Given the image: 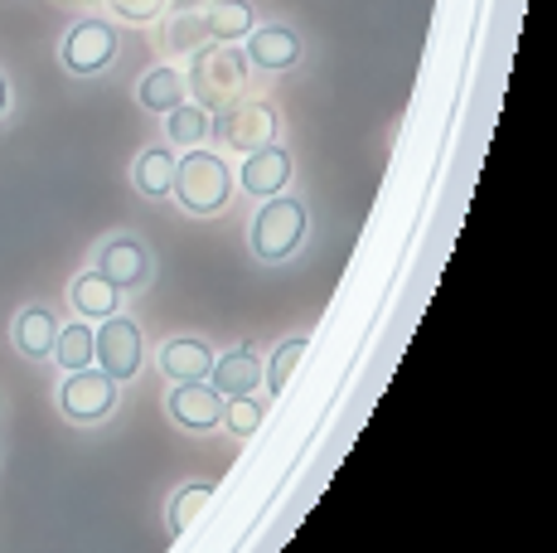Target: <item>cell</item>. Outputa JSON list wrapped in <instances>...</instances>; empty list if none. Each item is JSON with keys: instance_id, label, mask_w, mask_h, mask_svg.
I'll return each instance as SVG.
<instances>
[{"instance_id": "cell-1", "label": "cell", "mask_w": 557, "mask_h": 553, "mask_svg": "<svg viewBox=\"0 0 557 553\" xmlns=\"http://www.w3.org/2000/svg\"><path fill=\"white\" fill-rule=\"evenodd\" d=\"M170 195L180 199L185 214L209 219L233 199V170L223 165V156L203 151V146H189L175 161V185H170Z\"/></svg>"}, {"instance_id": "cell-2", "label": "cell", "mask_w": 557, "mask_h": 553, "mask_svg": "<svg viewBox=\"0 0 557 553\" xmlns=\"http://www.w3.org/2000/svg\"><path fill=\"white\" fill-rule=\"evenodd\" d=\"M248 73H252L248 54H238L233 45L199 49L185 88H189V98H199L203 112H223V108H233V102L248 98Z\"/></svg>"}, {"instance_id": "cell-3", "label": "cell", "mask_w": 557, "mask_h": 553, "mask_svg": "<svg viewBox=\"0 0 557 553\" xmlns=\"http://www.w3.org/2000/svg\"><path fill=\"white\" fill-rule=\"evenodd\" d=\"M306 229H310V214H306L301 199L272 195L262 209H257L248 243H252V253H257L262 262H286V258H292V253L306 243Z\"/></svg>"}, {"instance_id": "cell-4", "label": "cell", "mask_w": 557, "mask_h": 553, "mask_svg": "<svg viewBox=\"0 0 557 553\" xmlns=\"http://www.w3.org/2000/svg\"><path fill=\"white\" fill-rule=\"evenodd\" d=\"M92 365L102 369L112 384H132L146 365V335L132 316H107L92 325Z\"/></svg>"}, {"instance_id": "cell-5", "label": "cell", "mask_w": 557, "mask_h": 553, "mask_svg": "<svg viewBox=\"0 0 557 553\" xmlns=\"http://www.w3.org/2000/svg\"><path fill=\"white\" fill-rule=\"evenodd\" d=\"M116 49H122V35H116L112 20H73L59 45V63L73 78H98L116 63Z\"/></svg>"}, {"instance_id": "cell-6", "label": "cell", "mask_w": 557, "mask_h": 553, "mask_svg": "<svg viewBox=\"0 0 557 553\" xmlns=\"http://www.w3.org/2000/svg\"><path fill=\"white\" fill-rule=\"evenodd\" d=\"M116 389L122 384H112L98 365H88V369L63 374L53 398H59V413L73 422V428H98V422H107L116 413Z\"/></svg>"}, {"instance_id": "cell-7", "label": "cell", "mask_w": 557, "mask_h": 553, "mask_svg": "<svg viewBox=\"0 0 557 553\" xmlns=\"http://www.w3.org/2000/svg\"><path fill=\"white\" fill-rule=\"evenodd\" d=\"M92 268H98L116 292H141V286L151 282L156 262H151V248H146L136 233H116V238H107L102 248L92 253Z\"/></svg>"}, {"instance_id": "cell-8", "label": "cell", "mask_w": 557, "mask_h": 553, "mask_svg": "<svg viewBox=\"0 0 557 553\" xmlns=\"http://www.w3.org/2000/svg\"><path fill=\"white\" fill-rule=\"evenodd\" d=\"M165 413L180 422L185 432H209L223 422V393L209 384V379H195V384H175L165 398Z\"/></svg>"}, {"instance_id": "cell-9", "label": "cell", "mask_w": 557, "mask_h": 553, "mask_svg": "<svg viewBox=\"0 0 557 553\" xmlns=\"http://www.w3.org/2000/svg\"><path fill=\"white\" fill-rule=\"evenodd\" d=\"M219 136L238 151H262L276 136V112L267 102H233L219 112Z\"/></svg>"}, {"instance_id": "cell-10", "label": "cell", "mask_w": 557, "mask_h": 553, "mask_svg": "<svg viewBox=\"0 0 557 553\" xmlns=\"http://www.w3.org/2000/svg\"><path fill=\"white\" fill-rule=\"evenodd\" d=\"M59 316L49 311V306H20L15 321H10V345H15L20 359H29V365H45L53 355V340H59Z\"/></svg>"}, {"instance_id": "cell-11", "label": "cell", "mask_w": 557, "mask_h": 553, "mask_svg": "<svg viewBox=\"0 0 557 553\" xmlns=\"http://www.w3.org/2000/svg\"><path fill=\"white\" fill-rule=\"evenodd\" d=\"M248 63L262 73H282V69H296L301 63V35L286 25H252L248 35Z\"/></svg>"}, {"instance_id": "cell-12", "label": "cell", "mask_w": 557, "mask_h": 553, "mask_svg": "<svg viewBox=\"0 0 557 553\" xmlns=\"http://www.w3.org/2000/svg\"><path fill=\"white\" fill-rule=\"evenodd\" d=\"M122 296H126V292H116V286L107 282L98 268L78 272V276L69 282V306H73V316H78V321H88V325H98V321H107V316L122 311Z\"/></svg>"}, {"instance_id": "cell-13", "label": "cell", "mask_w": 557, "mask_h": 553, "mask_svg": "<svg viewBox=\"0 0 557 553\" xmlns=\"http://www.w3.org/2000/svg\"><path fill=\"white\" fill-rule=\"evenodd\" d=\"M160 374L170 379V384H195V379H209L213 369V349L203 345L199 335H175L160 345Z\"/></svg>"}, {"instance_id": "cell-14", "label": "cell", "mask_w": 557, "mask_h": 553, "mask_svg": "<svg viewBox=\"0 0 557 553\" xmlns=\"http://www.w3.org/2000/svg\"><path fill=\"white\" fill-rule=\"evenodd\" d=\"M243 189L257 199H272V195H286V180H292V156L282 146H262V151H248V161L238 170Z\"/></svg>"}, {"instance_id": "cell-15", "label": "cell", "mask_w": 557, "mask_h": 553, "mask_svg": "<svg viewBox=\"0 0 557 553\" xmlns=\"http://www.w3.org/2000/svg\"><path fill=\"white\" fill-rule=\"evenodd\" d=\"M209 384L223 398H243V393H257V384H262V365H257V355H248V349H228V355L213 359Z\"/></svg>"}, {"instance_id": "cell-16", "label": "cell", "mask_w": 557, "mask_h": 553, "mask_svg": "<svg viewBox=\"0 0 557 553\" xmlns=\"http://www.w3.org/2000/svg\"><path fill=\"white\" fill-rule=\"evenodd\" d=\"M185 98H189V88H185V73H180V69H170V63H160V69H151L141 83H136V102H141L146 112H156V116L175 112Z\"/></svg>"}, {"instance_id": "cell-17", "label": "cell", "mask_w": 557, "mask_h": 553, "mask_svg": "<svg viewBox=\"0 0 557 553\" xmlns=\"http://www.w3.org/2000/svg\"><path fill=\"white\" fill-rule=\"evenodd\" d=\"M132 185L141 189L146 199H165L170 185H175V151H170V146H146L132 165Z\"/></svg>"}, {"instance_id": "cell-18", "label": "cell", "mask_w": 557, "mask_h": 553, "mask_svg": "<svg viewBox=\"0 0 557 553\" xmlns=\"http://www.w3.org/2000/svg\"><path fill=\"white\" fill-rule=\"evenodd\" d=\"M252 25H257V15L248 0H219V5H209V15H203V29H209V39H219V45L248 39Z\"/></svg>"}, {"instance_id": "cell-19", "label": "cell", "mask_w": 557, "mask_h": 553, "mask_svg": "<svg viewBox=\"0 0 557 553\" xmlns=\"http://www.w3.org/2000/svg\"><path fill=\"white\" fill-rule=\"evenodd\" d=\"M49 359L63 369V374H73V369H88L92 365V325L88 321L59 325V340H53V355Z\"/></svg>"}, {"instance_id": "cell-20", "label": "cell", "mask_w": 557, "mask_h": 553, "mask_svg": "<svg viewBox=\"0 0 557 553\" xmlns=\"http://www.w3.org/2000/svg\"><path fill=\"white\" fill-rule=\"evenodd\" d=\"M209 132H213V122H209V112L199 108V102H180L175 112H165V136L175 146H203L209 142Z\"/></svg>"}, {"instance_id": "cell-21", "label": "cell", "mask_w": 557, "mask_h": 553, "mask_svg": "<svg viewBox=\"0 0 557 553\" xmlns=\"http://www.w3.org/2000/svg\"><path fill=\"white\" fill-rule=\"evenodd\" d=\"M306 345H310L306 335H296V340H282V345H276V355H272V359H267V365H262V384H267V393H272V398H276V393H282L286 384H292L296 365H301V359H306Z\"/></svg>"}, {"instance_id": "cell-22", "label": "cell", "mask_w": 557, "mask_h": 553, "mask_svg": "<svg viewBox=\"0 0 557 553\" xmlns=\"http://www.w3.org/2000/svg\"><path fill=\"white\" fill-rule=\"evenodd\" d=\"M267 408H272V403L257 398V393H243V398H223V428H228L233 438H252V432L267 422Z\"/></svg>"}, {"instance_id": "cell-23", "label": "cell", "mask_w": 557, "mask_h": 553, "mask_svg": "<svg viewBox=\"0 0 557 553\" xmlns=\"http://www.w3.org/2000/svg\"><path fill=\"white\" fill-rule=\"evenodd\" d=\"M209 500H213L209 486H180L175 500H170V509H165L170 529H175V534H185V529L195 525V519H199V509L209 505Z\"/></svg>"}, {"instance_id": "cell-24", "label": "cell", "mask_w": 557, "mask_h": 553, "mask_svg": "<svg viewBox=\"0 0 557 553\" xmlns=\"http://www.w3.org/2000/svg\"><path fill=\"white\" fill-rule=\"evenodd\" d=\"M112 5L116 20H132V25H146V20H156L160 10H165V0H107Z\"/></svg>"}, {"instance_id": "cell-25", "label": "cell", "mask_w": 557, "mask_h": 553, "mask_svg": "<svg viewBox=\"0 0 557 553\" xmlns=\"http://www.w3.org/2000/svg\"><path fill=\"white\" fill-rule=\"evenodd\" d=\"M199 35H209V29H203V15H185L175 25V49H195Z\"/></svg>"}, {"instance_id": "cell-26", "label": "cell", "mask_w": 557, "mask_h": 553, "mask_svg": "<svg viewBox=\"0 0 557 553\" xmlns=\"http://www.w3.org/2000/svg\"><path fill=\"white\" fill-rule=\"evenodd\" d=\"M10 108H15V88H10V73L0 69V122L10 116Z\"/></svg>"}]
</instances>
